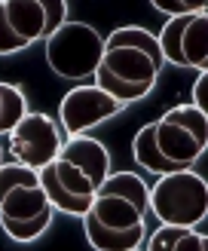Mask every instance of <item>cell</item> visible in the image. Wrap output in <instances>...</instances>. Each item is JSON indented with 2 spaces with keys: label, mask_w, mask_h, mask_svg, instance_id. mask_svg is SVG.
<instances>
[{
  "label": "cell",
  "mask_w": 208,
  "mask_h": 251,
  "mask_svg": "<svg viewBox=\"0 0 208 251\" xmlns=\"http://www.w3.org/2000/svg\"><path fill=\"white\" fill-rule=\"evenodd\" d=\"M162 52H159L156 34L147 28H116L104 37V55L95 71V86L107 92L114 101H138L150 95L162 71Z\"/></svg>",
  "instance_id": "obj_1"
},
{
  "label": "cell",
  "mask_w": 208,
  "mask_h": 251,
  "mask_svg": "<svg viewBox=\"0 0 208 251\" xmlns=\"http://www.w3.org/2000/svg\"><path fill=\"white\" fill-rule=\"evenodd\" d=\"M150 211L159 218V227L196 230L208 215V184L190 169L165 175L150 190Z\"/></svg>",
  "instance_id": "obj_2"
},
{
  "label": "cell",
  "mask_w": 208,
  "mask_h": 251,
  "mask_svg": "<svg viewBox=\"0 0 208 251\" xmlns=\"http://www.w3.org/2000/svg\"><path fill=\"white\" fill-rule=\"evenodd\" d=\"M101 55L104 37L86 22H65L46 37V61L65 80L95 77Z\"/></svg>",
  "instance_id": "obj_3"
},
{
  "label": "cell",
  "mask_w": 208,
  "mask_h": 251,
  "mask_svg": "<svg viewBox=\"0 0 208 251\" xmlns=\"http://www.w3.org/2000/svg\"><path fill=\"white\" fill-rule=\"evenodd\" d=\"M153 141L178 172H187L208 147V114L193 104H178L153 123Z\"/></svg>",
  "instance_id": "obj_4"
},
{
  "label": "cell",
  "mask_w": 208,
  "mask_h": 251,
  "mask_svg": "<svg viewBox=\"0 0 208 251\" xmlns=\"http://www.w3.org/2000/svg\"><path fill=\"white\" fill-rule=\"evenodd\" d=\"M52 205L46 202L37 172L22 162H3L0 166V221H34Z\"/></svg>",
  "instance_id": "obj_5"
},
{
  "label": "cell",
  "mask_w": 208,
  "mask_h": 251,
  "mask_svg": "<svg viewBox=\"0 0 208 251\" xmlns=\"http://www.w3.org/2000/svg\"><path fill=\"white\" fill-rule=\"evenodd\" d=\"M159 40L162 61H171L178 68H208V16L193 12V16L168 19Z\"/></svg>",
  "instance_id": "obj_6"
},
{
  "label": "cell",
  "mask_w": 208,
  "mask_h": 251,
  "mask_svg": "<svg viewBox=\"0 0 208 251\" xmlns=\"http://www.w3.org/2000/svg\"><path fill=\"white\" fill-rule=\"evenodd\" d=\"M61 144H65V135L61 129L49 120L46 114H34L28 110L24 120L9 132V153H12V162H22L34 172H40L43 166H49Z\"/></svg>",
  "instance_id": "obj_7"
},
{
  "label": "cell",
  "mask_w": 208,
  "mask_h": 251,
  "mask_svg": "<svg viewBox=\"0 0 208 251\" xmlns=\"http://www.w3.org/2000/svg\"><path fill=\"white\" fill-rule=\"evenodd\" d=\"M61 129L68 135H83L86 129L110 120L114 114H119L122 104L114 101L107 92H101L98 86H73V89L61 98Z\"/></svg>",
  "instance_id": "obj_8"
},
{
  "label": "cell",
  "mask_w": 208,
  "mask_h": 251,
  "mask_svg": "<svg viewBox=\"0 0 208 251\" xmlns=\"http://www.w3.org/2000/svg\"><path fill=\"white\" fill-rule=\"evenodd\" d=\"M58 159H65L77 172H83L95 190L107 181V175H110V153H107V147L101 141H95V138H86V135H77V138H70V141L61 144Z\"/></svg>",
  "instance_id": "obj_9"
},
{
  "label": "cell",
  "mask_w": 208,
  "mask_h": 251,
  "mask_svg": "<svg viewBox=\"0 0 208 251\" xmlns=\"http://www.w3.org/2000/svg\"><path fill=\"white\" fill-rule=\"evenodd\" d=\"M83 218L95 221L98 227H104V230H135V227H144V211H138L129 199L104 193V190H95L92 208L86 211Z\"/></svg>",
  "instance_id": "obj_10"
},
{
  "label": "cell",
  "mask_w": 208,
  "mask_h": 251,
  "mask_svg": "<svg viewBox=\"0 0 208 251\" xmlns=\"http://www.w3.org/2000/svg\"><path fill=\"white\" fill-rule=\"evenodd\" d=\"M6 12L9 28L19 34V40L34 43L37 37H49L46 25V0H0Z\"/></svg>",
  "instance_id": "obj_11"
},
{
  "label": "cell",
  "mask_w": 208,
  "mask_h": 251,
  "mask_svg": "<svg viewBox=\"0 0 208 251\" xmlns=\"http://www.w3.org/2000/svg\"><path fill=\"white\" fill-rule=\"evenodd\" d=\"M83 233L89 245L95 251H138L141 242H144V233L147 227H135V230H104L98 227L95 221L83 218Z\"/></svg>",
  "instance_id": "obj_12"
},
{
  "label": "cell",
  "mask_w": 208,
  "mask_h": 251,
  "mask_svg": "<svg viewBox=\"0 0 208 251\" xmlns=\"http://www.w3.org/2000/svg\"><path fill=\"white\" fill-rule=\"evenodd\" d=\"M98 190L129 199V202L138 208V211H144V215L150 211V190H147V184H144L135 172H116V175H107V181L98 187Z\"/></svg>",
  "instance_id": "obj_13"
},
{
  "label": "cell",
  "mask_w": 208,
  "mask_h": 251,
  "mask_svg": "<svg viewBox=\"0 0 208 251\" xmlns=\"http://www.w3.org/2000/svg\"><path fill=\"white\" fill-rule=\"evenodd\" d=\"M132 156L138 159L147 172L159 175V178H165V175H175V172H178L171 162H165L162 153H159V147H156V141H153V123H147L144 129L135 135V141H132Z\"/></svg>",
  "instance_id": "obj_14"
},
{
  "label": "cell",
  "mask_w": 208,
  "mask_h": 251,
  "mask_svg": "<svg viewBox=\"0 0 208 251\" xmlns=\"http://www.w3.org/2000/svg\"><path fill=\"white\" fill-rule=\"evenodd\" d=\"M0 92H3V114H0V135H9L16 126L24 120L28 114V101H24V92L12 83H0Z\"/></svg>",
  "instance_id": "obj_15"
},
{
  "label": "cell",
  "mask_w": 208,
  "mask_h": 251,
  "mask_svg": "<svg viewBox=\"0 0 208 251\" xmlns=\"http://www.w3.org/2000/svg\"><path fill=\"white\" fill-rule=\"evenodd\" d=\"M49 224H52V208L43 211V215L34 218V221H24V224L0 221V227H3V233L9 236V239H16V242H34L37 236H43V233L49 230Z\"/></svg>",
  "instance_id": "obj_16"
},
{
  "label": "cell",
  "mask_w": 208,
  "mask_h": 251,
  "mask_svg": "<svg viewBox=\"0 0 208 251\" xmlns=\"http://www.w3.org/2000/svg\"><path fill=\"white\" fill-rule=\"evenodd\" d=\"M22 49H28V43L19 40V34L9 28L3 3H0V55H12V52H22Z\"/></svg>",
  "instance_id": "obj_17"
},
{
  "label": "cell",
  "mask_w": 208,
  "mask_h": 251,
  "mask_svg": "<svg viewBox=\"0 0 208 251\" xmlns=\"http://www.w3.org/2000/svg\"><path fill=\"white\" fill-rule=\"evenodd\" d=\"M171 251H208V242H205V236L196 233V230H181L178 239L171 242Z\"/></svg>",
  "instance_id": "obj_18"
},
{
  "label": "cell",
  "mask_w": 208,
  "mask_h": 251,
  "mask_svg": "<svg viewBox=\"0 0 208 251\" xmlns=\"http://www.w3.org/2000/svg\"><path fill=\"white\" fill-rule=\"evenodd\" d=\"M153 9H159V12H171V19H178V16L205 12V3H202V0H196V3H165V0H153Z\"/></svg>",
  "instance_id": "obj_19"
},
{
  "label": "cell",
  "mask_w": 208,
  "mask_h": 251,
  "mask_svg": "<svg viewBox=\"0 0 208 251\" xmlns=\"http://www.w3.org/2000/svg\"><path fill=\"white\" fill-rule=\"evenodd\" d=\"M193 107L196 110H208V71H199V77L193 83Z\"/></svg>",
  "instance_id": "obj_20"
},
{
  "label": "cell",
  "mask_w": 208,
  "mask_h": 251,
  "mask_svg": "<svg viewBox=\"0 0 208 251\" xmlns=\"http://www.w3.org/2000/svg\"><path fill=\"white\" fill-rule=\"evenodd\" d=\"M0 166H3V153H0Z\"/></svg>",
  "instance_id": "obj_21"
}]
</instances>
